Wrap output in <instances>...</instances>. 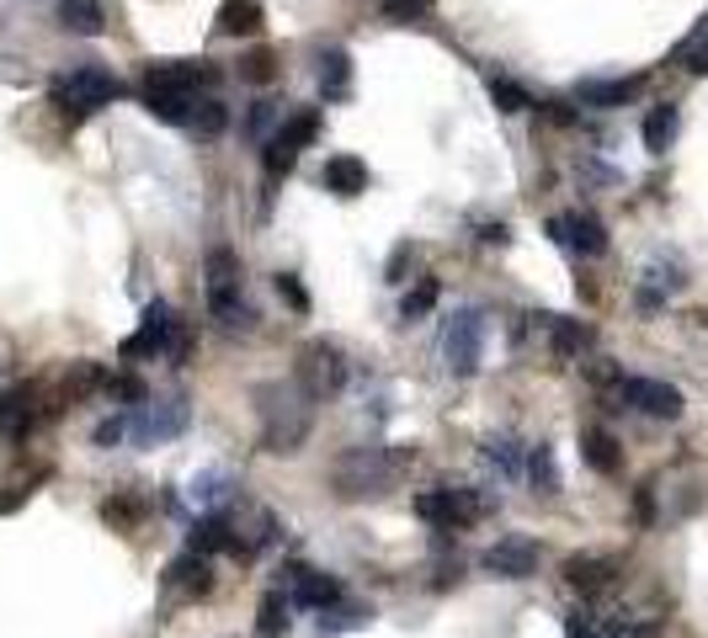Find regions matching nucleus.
I'll return each instance as SVG.
<instances>
[{
    "label": "nucleus",
    "mask_w": 708,
    "mask_h": 638,
    "mask_svg": "<svg viewBox=\"0 0 708 638\" xmlns=\"http://www.w3.org/2000/svg\"><path fill=\"white\" fill-rule=\"evenodd\" d=\"M411 458H416V447H352V452H341L331 469V484L341 500H363V495H384L394 478L411 469Z\"/></svg>",
    "instance_id": "nucleus-1"
},
{
    "label": "nucleus",
    "mask_w": 708,
    "mask_h": 638,
    "mask_svg": "<svg viewBox=\"0 0 708 638\" xmlns=\"http://www.w3.org/2000/svg\"><path fill=\"white\" fill-rule=\"evenodd\" d=\"M261 421H267V447L272 452H298V441L309 437V421H315V394H304L298 378L288 389L272 383V389H261Z\"/></svg>",
    "instance_id": "nucleus-2"
},
{
    "label": "nucleus",
    "mask_w": 708,
    "mask_h": 638,
    "mask_svg": "<svg viewBox=\"0 0 708 638\" xmlns=\"http://www.w3.org/2000/svg\"><path fill=\"white\" fill-rule=\"evenodd\" d=\"M123 96V80L113 75V70H102V64H81V70H70V75L54 80V107L64 113L70 122L91 118V113H102V107H113Z\"/></svg>",
    "instance_id": "nucleus-3"
},
{
    "label": "nucleus",
    "mask_w": 708,
    "mask_h": 638,
    "mask_svg": "<svg viewBox=\"0 0 708 638\" xmlns=\"http://www.w3.org/2000/svg\"><path fill=\"white\" fill-rule=\"evenodd\" d=\"M315 133H320V113H293L288 122H278V133L261 144V165H267V176H272V181L288 176L293 160L315 144Z\"/></svg>",
    "instance_id": "nucleus-4"
},
{
    "label": "nucleus",
    "mask_w": 708,
    "mask_h": 638,
    "mask_svg": "<svg viewBox=\"0 0 708 638\" xmlns=\"http://www.w3.org/2000/svg\"><path fill=\"white\" fill-rule=\"evenodd\" d=\"M416 511L426 521H437V527H469V521H480L491 511V500L474 495V489H426L416 500Z\"/></svg>",
    "instance_id": "nucleus-5"
},
{
    "label": "nucleus",
    "mask_w": 708,
    "mask_h": 638,
    "mask_svg": "<svg viewBox=\"0 0 708 638\" xmlns=\"http://www.w3.org/2000/svg\"><path fill=\"white\" fill-rule=\"evenodd\" d=\"M298 389L315 399H326L341 389V378H346V362H341V352H335L331 341H315V346H304V357H298Z\"/></svg>",
    "instance_id": "nucleus-6"
},
{
    "label": "nucleus",
    "mask_w": 708,
    "mask_h": 638,
    "mask_svg": "<svg viewBox=\"0 0 708 638\" xmlns=\"http://www.w3.org/2000/svg\"><path fill=\"white\" fill-rule=\"evenodd\" d=\"M213 80H219V70L209 59H161V64L144 70V91H192L198 96Z\"/></svg>",
    "instance_id": "nucleus-7"
},
{
    "label": "nucleus",
    "mask_w": 708,
    "mask_h": 638,
    "mask_svg": "<svg viewBox=\"0 0 708 638\" xmlns=\"http://www.w3.org/2000/svg\"><path fill=\"white\" fill-rule=\"evenodd\" d=\"M170 341H176V319H170V304H150L144 309V319H139V330L123 341V357L139 362V357H161V352H170Z\"/></svg>",
    "instance_id": "nucleus-8"
},
{
    "label": "nucleus",
    "mask_w": 708,
    "mask_h": 638,
    "mask_svg": "<svg viewBox=\"0 0 708 638\" xmlns=\"http://www.w3.org/2000/svg\"><path fill=\"white\" fill-rule=\"evenodd\" d=\"M480 346H485V315L480 309H459L453 324H448V367L469 378L480 367Z\"/></svg>",
    "instance_id": "nucleus-9"
},
{
    "label": "nucleus",
    "mask_w": 708,
    "mask_h": 638,
    "mask_svg": "<svg viewBox=\"0 0 708 638\" xmlns=\"http://www.w3.org/2000/svg\"><path fill=\"white\" fill-rule=\"evenodd\" d=\"M618 399L634 404V410H645V415H656V421H676V415H682V389H676V383H661V378H624V383H618Z\"/></svg>",
    "instance_id": "nucleus-10"
},
{
    "label": "nucleus",
    "mask_w": 708,
    "mask_h": 638,
    "mask_svg": "<svg viewBox=\"0 0 708 638\" xmlns=\"http://www.w3.org/2000/svg\"><path fill=\"white\" fill-rule=\"evenodd\" d=\"M548 235L565 239V245L581 250V256H607V224H602L597 213H565V218L548 224Z\"/></svg>",
    "instance_id": "nucleus-11"
},
{
    "label": "nucleus",
    "mask_w": 708,
    "mask_h": 638,
    "mask_svg": "<svg viewBox=\"0 0 708 638\" xmlns=\"http://www.w3.org/2000/svg\"><path fill=\"white\" fill-rule=\"evenodd\" d=\"M634 96H645V75L581 80V85H576V102H581V107H591V113H613V107H628Z\"/></svg>",
    "instance_id": "nucleus-12"
},
{
    "label": "nucleus",
    "mask_w": 708,
    "mask_h": 638,
    "mask_svg": "<svg viewBox=\"0 0 708 638\" xmlns=\"http://www.w3.org/2000/svg\"><path fill=\"white\" fill-rule=\"evenodd\" d=\"M485 569L500 575V580H528V575L539 569V543H528V537H506V543H496V548L485 554Z\"/></svg>",
    "instance_id": "nucleus-13"
},
{
    "label": "nucleus",
    "mask_w": 708,
    "mask_h": 638,
    "mask_svg": "<svg viewBox=\"0 0 708 638\" xmlns=\"http://www.w3.org/2000/svg\"><path fill=\"white\" fill-rule=\"evenodd\" d=\"M288 575V601H298V606H335L341 601V586H335L331 575H315V569H304V564H288L283 569Z\"/></svg>",
    "instance_id": "nucleus-14"
},
{
    "label": "nucleus",
    "mask_w": 708,
    "mask_h": 638,
    "mask_svg": "<svg viewBox=\"0 0 708 638\" xmlns=\"http://www.w3.org/2000/svg\"><path fill=\"white\" fill-rule=\"evenodd\" d=\"M33 421H38V389H33V383L0 394V437L22 441L27 432H33Z\"/></svg>",
    "instance_id": "nucleus-15"
},
{
    "label": "nucleus",
    "mask_w": 708,
    "mask_h": 638,
    "mask_svg": "<svg viewBox=\"0 0 708 638\" xmlns=\"http://www.w3.org/2000/svg\"><path fill=\"white\" fill-rule=\"evenodd\" d=\"M166 591H187V596H209V591H213L209 554L187 548L181 558H170V564H166Z\"/></svg>",
    "instance_id": "nucleus-16"
},
{
    "label": "nucleus",
    "mask_w": 708,
    "mask_h": 638,
    "mask_svg": "<svg viewBox=\"0 0 708 638\" xmlns=\"http://www.w3.org/2000/svg\"><path fill=\"white\" fill-rule=\"evenodd\" d=\"M187 432V399H166V404H150L139 415V441H166Z\"/></svg>",
    "instance_id": "nucleus-17"
},
{
    "label": "nucleus",
    "mask_w": 708,
    "mask_h": 638,
    "mask_svg": "<svg viewBox=\"0 0 708 638\" xmlns=\"http://www.w3.org/2000/svg\"><path fill=\"white\" fill-rule=\"evenodd\" d=\"M209 309H213V319H219V330H229V335L256 324V309L240 298V282H229V287H209Z\"/></svg>",
    "instance_id": "nucleus-18"
},
{
    "label": "nucleus",
    "mask_w": 708,
    "mask_h": 638,
    "mask_svg": "<svg viewBox=\"0 0 708 638\" xmlns=\"http://www.w3.org/2000/svg\"><path fill=\"white\" fill-rule=\"evenodd\" d=\"M261 16H267L261 0H224L213 33H219V38H256V33H261Z\"/></svg>",
    "instance_id": "nucleus-19"
},
{
    "label": "nucleus",
    "mask_w": 708,
    "mask_h": 638,
    "mask_svg": "<svg viewBox=\"0 0 708 638\" xmlns=\"http://www.w3.org/2000/svg\"><path fill=\"white\" fill-rule=\"evenodd\" d=\"M320 181H326V192H335V198H357V192H368V165L357 155H335V160H326Z\"/></svg>",
    "instance_id": "nucleus-20"
},
{
    "label": "nucleus",
    "mask_w": 708,
    "mask_h": 638,
    "mask_svg": "<svg viewBox=\"0 0 708 638\" xmlns=\"http://www.w3.org/2000/svg\"><path fill=\"white\" fill-rule=\"evenodd\" d=\"M613 558H597V554H576L565 558V580L581 591V596H591V591H602V586H613Z\"/></svg>",
    "instance_id": "nucleus-21"
},
{
    "label": "nucleus",
    "mask_w": 708,
    "mask_h": 638,
    "mask_svg": "<svg viewBox=\"0 0 708 638\" xmlns=\"http://www.w3.org/2000/svg\"><path fill=\"white\" fill-rule=\"evenodd\" d=\"M320 96L326 102H346L352 96V54L346 48H326L320 54Z\"/></svg>",
    "instance_id": "nucleus-22"
},
{
    "label": "nucleus",
    "mask_w": 708,
    "mask_h": 638,
    "mask_svg": "<svg viewBox=\"0 0 708 638\" xmlns=\"http://www.w3.org/2000/svg\"><path fill=\"white\" fill-rule=\"evenodd\" d=\"M676 128H682V107L676 102H661V107H650V118H645V150L650 155H666L671 144H676Z\"/></svg>",
    "instance_id": "nucleus-23"
},
{
    "label": "nucleus",
    "mask_w": 708,
    "mask_h": 638,
    "mask_svg": "<svg viewBox=\"0 0 708 638\" xmlns=\"http://www.w3.org/2000/svg\"><path fill=\"white\" fill-rule=\"evenodd\" d=\"M59 27L75 38H96L107 27V11H102V0H59Z\"/></svg>",
    "instance_id": "nucleus-24"
},
{
    "label": "nucleus",
    "mask_w": 708,
    "mask_h": 638,
    "mask_svg": "<svg viewBox=\"0 0 708 638\" xmlns=\"http://www.w3.org/2000/svg\"><path fill=\"white\" fill-rule=\"evenodd\" d=\"M187 543H192L198 554H219V548H229V554H235V527H229V517H224V511H209V517L192 521Z\"/></svg>",
    "instance_id": "nucleus-25"
},
{
    "label": "nucleus",
    "mask_w": 708,
    "mask_h": 638,
    "mask_svg": "<svg viewBox=\"0 0 708 638\" xmlns=\"http://www.w3.org/2000/svg\"><path fill=\"white\" fill-rule=\"evenodd\" d=\"M543 330H548V341H554V357H581L586 346H591V330H586L581 319H559V315H539Z\"/></svg>",
    "instance_id": "nucleus-26"
},
{
    "label": "nucleus",
    "mask_w": 708,
    "mask_h": 638,
    "mask_svg": "<svg viewBox=\"0 0 708 638\" xmlns=\"http://www.w3.org/2000/svg\"><path fill=\"white\" fill-rule=\"evenodd\" d=\"M192 107H198L192 91H144V113L161 118V122H176V128L192 122Z\"/></svg>",
    "instance_id": "nucleus-27"
},
{
    "label": "nucleus",
    "mask_w": 708,
    "mask_h": 638,
    "mask_svg": "<svg viewBox=\"0 0 708 638\" xmlns=\"http://www.w3.org/2000/svg\"><path fill=\"white\" fill-rule=\"evenodd\" d=\"M581 452H586V463H591L597 474H607V478L624 469V458H618V441L607 437L602 426H586V432H581Z\"/></svg>",
    "instance_id": "nucleus-28"
},
{
    "label": "nucleus",
    "mask_w": 708,
    "mask_h": 638,
    "mask_svg": "<svg viewBox=\"0 0 708 638\" xmlns=\"http://www.w3.org/2000/svg\"><path fill=\"white\" fill-rule=\"evenodd\" d=\"M224 128H229V107H224V102H213V96H198L187 133H198V139H219Z\"/></svg>",
    "instance_id": "nucleus-29"
},
{
    "label": "nucleus",
    "mask_w": 708,
    "mask_h": 638,
    "mask_svg": "<svg viewBox=\"0 0 708 638\" xmlns=\"http://www.w3.org/2000/svg\"><path fill=\"white\" fill-rule=\"evenodd\" d=\"M676 64H682L687 75H708V16L693 27V38L676 48Z\"/></svg>",
    "instance_id": "nucleus-30"
},
{
    "label": "nucleus",
    "mask_w": 708,
    "mask_h": 638,
    "mask_svg": "<svg viewBox=\"0 0 708 638\" xmlns=\"http://www.w3.org/2000/svg\"><path fill=\"white\" fill-rule=\"evenodd\" d=\"M288 606H293V601L283 596V591H267V596H261V623H256V628H261V638L288 634Z\"/></svg>",
    "instance_id": "nucleus-31"
},
{
    "label": "nucleus",
    "mask_w": 708,
    "mask_h": 638,
    "mask_svg": "<svg viewBox=\"0 0 708 638\" xmlns=\"http://www.w3.org/2000/svg\"><path fill=\"white\" fill-rule=\"evenodd\" d=\"M491 102H496L500 113H528V107H533V96L506 75H491Z\"/></svg>",
    "instance_id": "nucleus-32"
},
{
    "label": "nucleus",
    "mask_w": 708,
    "mask_h": 638,
    "mask_svg": "<svg viewBox=\"0 0 708 638\" xmlns=\"http://www.w3.org/2000/svg\"><path fill=\"white\" fill-rule=\"evenodd\" d=\"M528 478H533V484H539L543 495H548V489H559V469H554V447H533V452H528Z\"/></svg>",
    "instance_id": "nucleus-33"
},
{
    "label": "nucleus",
    "mask_w": 708,
    "mask_h": 638,
    "mask_svg": "<svg viewBox=\"0 0 708 638\" xmlns=\"http://www.w3.org/2000/svg\"><path fill=\"white\" fill-rule=\"evenodd\" d=\"M272 75H278V59H272L267 48H256V54L240 59V80H250V85H267Z\"/></svg>",
    "instance_id": "nucleus-34"
},
{
    "label": "nucleus",
    "mask_w": 708,
    "mask_h": 638,
    "mask_svg": "<svg viewBox=\"0 0 708 638\" xmlns=\"http://www.w3.org/2000/svg\"><path fill=\"white\" fill-rule=\"evenodd\" d=\"M432 304H437V282L426 277L416 293L405 298V309H400V315H405V319H421V315H432Z\"/></svg>",
    "instance_id": "nucleus-35"
},
{
    "label": "nucleus",
    "mask_w": 708,
    "mask_h": 638,
    "mask_svg": "<svg viewBox=\"0 0 708 638\" xmlns=\"http://www.w3.org/2000/svg\"><path fill=\"white\" fill-rule=\"evenodd\" d=\"M426 11H432V0H389V5H384L389 22H416V16H426Z\"/></svg>",
    "instance_id": "nucleus-36"
},
{
    "label": "nucleus",
    "mask_w": 708,
    "mask_h": 638,
    "mask_svg": "<svg viewBox=\"0 0 708 638\" xmlns=\"http://www.w3.org/2000/svg\"><path fill=\"white\" fill-rule=\"evenodd\" d=\"M368 623V612L363 606H346V612H335V623H320V638H335L341 628H363Z\"/></svg>",
    "instance_id": "nucleus-37"
},
{
    "label": "nucleus",
    "mask_w": 708,
    "mask_h": 638,
    "mask_svg": "<svg viewBox=\"0 0 708 638\" xmlns=\"http://www.w3.org/2000/svg\"><path fill=\"white\" fill-rule=\"evenodd\" d=\"M485 458H491V463H500L506 474H517V469H522V463H517V452H511V441H506V437L485 441Z\"/></svg>",
    "instance_id": "nucleus-38"
},
{
    "label": "nucleus",
    "mask_w": 708,
    "mask_h": 638,
    "mask_svg": "<svg viewBox=\"0 0 708 638\" xmlns=\"http://www.w3.org/2000/svg\"><path fill=\"white\" fill-rule=\"evenodd\" d=\"M278 293H283V298H288L293 309H298V315H304V309H309V293H304V287H298V277H293V272H278Z\"/></svg>",
    "instance_id": "nucleus-39"
},
{
    "label": "nucleus",
    "mask_w": 708,
    "mask_h": 638,
    "mask_svg": "<svg viewBox=\"0 0 708 638\" xmlns=\"http://www.w3.org/2000/svg\"><path fill=\"white\" fill-rule=\"evenodd\" d=\"M123 437H128V421H123V415H113V421H102V426H96V447H118Z\"/></svg>",
    "instance_id": "nucleus-40"
},
{
    "label": "nucleus",
    "mask_w": 708,
    "mask_h": 638,
    "mask_svg": "<svg viewBox=\"0 0 708 638\" xmlns=\"http://www.w3.org/2000/svg\"><path fill=\"white\" fill-rule=\"evenodd\" d=\"M102 517L113 521V527H133L139 506H133V500H107V506H102Z\"/></svg>",
    "instance_id": "nucleus-41"
},
{
    "label": "nucleus",
    "mask_w": 708,
    "mask_h": 638,
    "mask_svg": "<svg viewBox=\"0 0 708 638\" xmlns=\"http://www.w3.org/2000/svg\"><path fill=\"white\" fill-rule=\"evenodd\" d=\"M278 118V107H272V102H256V107H250V118H246V128L250 133H267V122Z\"/></svg>",
    "instance_id": "nucleus-42"
},
{
    "label": "nucleus",
    "mask_w": 708,
    "mask_h": 638,
    "mask_svg": "<svg viewBox=\"0 0 708 638\" xmlns=\"http://www.w3.org/2000/svg\"><path fill=\"white\" fill-rule=\"evenodd\" d=\"M565 628H570V638H597V623H591L586 612H570V623H565Z\"/></svg>",
    "instance_id": "nucleus-43"
},
{
    "label": "nucleus",
    "mask_w": 708,
    "mask_h": 638,
    "mask_svg": "<svg viewBox=\"0 0 708 638\" xmlns=\"http://www.w3.org/2000/svg\"><path fill=\"white\" fill-rule=\"evenodd\" d=\"M480 239H485V245H511V229H506V224H480Z\"/></svg>",
    "instance_id": "nucleus-44"
},
{
    "label": "nucleus",
    "mask_w": 708,
    "mask_h": 638,
    "mask_svg": "<svg viewBox=\"0 0 708 638\" xmlns=\"http://www.w3.org/2000/svg\"><path fill=\"white\" fill-rule=\"evenodd\" d=\"M656 517V495L650 489H639V521H650Z\"/></svg>",
    "instance_id": "nucleus-45"
}]
</instances>
